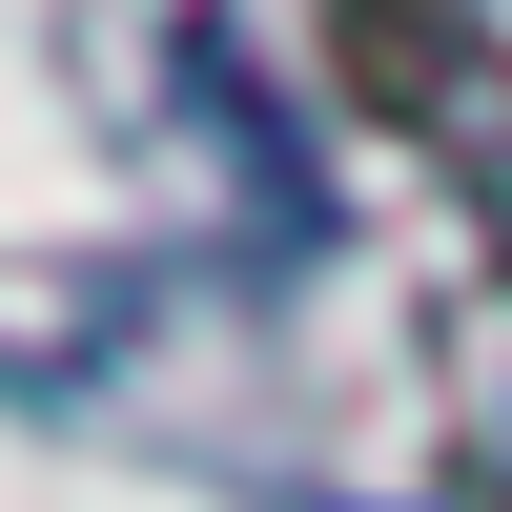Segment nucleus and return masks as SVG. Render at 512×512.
<instances>
[{
	"label": "nucleus",
	"mask_w": 512,
	"mask_h": 512,
	"mask_svg": "<svg viewBox=\"0 0 512 512\" xmlns=\"http://www.w3.org/2000/svg\"><path fill=\"white\" fill-rule=\"evenodd\" d=\"M410 62L472 103V123H451V164H472V185H492V226H512V62H492V41H410Z\"/></svg>",
	"instance_id": "nucleus-1"
}]
</instances>
